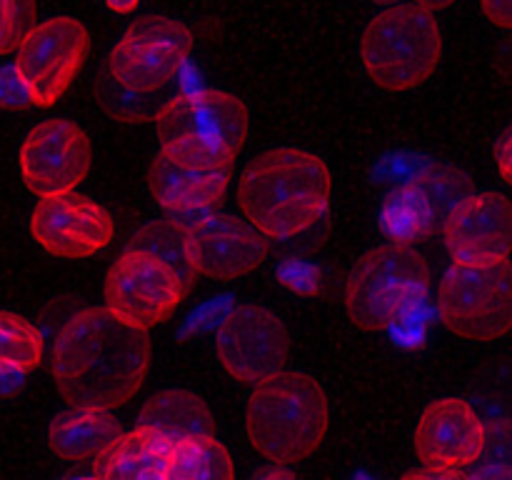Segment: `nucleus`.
<instances>
[{"instance_id": "1", "label": "nucleus", "mask_w": 512, "mask_h": 480, "mask_svg": "<svg viewBox=\"0 0 512 480\" xmlns=\"http://www.w3.org/2000/svg\"><path fill=\"white\" fill-rule=\"evenodd\" d=\"M150 360L145 330L130 328L108 308H83L55 338L50 375L68 405L115 410L143 388Z\"/></svg>"}, {"instance_id": "2", "label": "nucleus", "mask_w": 512, "mask_h": 480, "mask_svg": "<svg viewBox=\"0 0 512 480\" xmlns=\"http://www.w3.org/2000/svg\"><path fill=\"white\" fill-rule=\"evenodd\" d=\"M333 175L320 155L273 148L245 168L238 203L245 220L265 238L283 240L313 228L330 205Z\"/></svg>"}, {"instance_id": "3", "label": "nucleus", "mask_w": 512, "mask_h": 480, "mask_svg": "<svg viewBox=\"0 0 512 480\" xmlns=\"http://www.w3.org/2000/svg\"><path fill=\"white\" fill-rule=\"evenodd\" d=\"M330 408L323 385L305 373L268 375L255 383L245 410L250 445L275 465H295L328 438Z\"/></svg>"}, {"instance_id": "4", "label": "nucleus", "mask_w": 512, "mask_h": 480, "mask_svg": "<svg viewBox=\"0 0 512 480\" xmlns=\"http://www.w3.org/2000/svg\"><path fill=\"white\" fill-rule=\"evenodd\" d=\"M160 153L185 168H233L250 133L248 105L225 90H195L155 110Z\"/></svg>"}, {"instance_id": "5", "label": "nucleus", "mask_w": 512, "mask_h": 480, "mask_svg": "<svg viewBox=\"0 0 512 480\" xmlns=\"http://www.w3.org/2000/svg\"><path fill=\"white\" fill-rule=\"evenodd\" d=\"M443 55V33L435 10L420 3H400L368 23L360 58L378 88L403 93L423 85Z\"/></svg>"}, {"instance_id": "6", "label": "nucleus", "mask_w": 512, "mask_h": 480, "mask_svg": "<svg viewBox=\"0 0 512 480\" xmlns=\"http://www.w3.org/2000/svg\"><path fill=\"white\" fill-rule=\"evenodd\" d=\"M430 293V263L413 245L388 243L360 258L345 283V310L360 330H385Z\"/></svg>"}, {"instance_id": "7", "label": "nucleus", "mask_w": 512, "mask_h": 480, "mask_svg": "<svg viewBox=\"0 0 512 480\" xmlns=\"http://www.w3.org/2000/svg\"><path fill=\"white\" fill-rule=\"evenodd\" d=\"M438 313L445 328L473 343H493L512 323L510 258L488 265L453 263L438 288Z\"/></svg>"}, {"instance_id": "8", "label": "nucleus", "mask_w": 512, "mask_h": 480, "mask_svg": "<svg viewBox=\"0 0 512 480\" xmlns=\"http://www.w3.org/2000/svg\"><path fill=\"white\" fill-rule=\"evenodd\" d=\"M195 48V35L180 20L148 15L125 30L108 58V73L120 88L150 95L165 88Z\"/></svg>"}, {"instance_id": "9", "label": "nucleus", "mask_w": 512, "mask_h": 480, "mask_svg": "<svg viewBox=\"0 0 512 480\" xmlns=\"http://www.w3.org/2000/svg\"><path fill=\"white\" fill-rule=\"evenodd\" d=\"M188 293L178 270L143 248H125L105 278V308L145 333L165 323Z\"/></svg>"}, {"instance_id": "10", "label": "nucleus", "mask_w": 512, "mask_h": 480, "mask_svg": "<svg viewBox=\"0 0 512 480\" xmlns=\"http://www.w3.org/2000/svg\"><path fill=\"white\" fill-rule=\"evenodd\" d=\"M90 33L78 18L58 15L35 23L15 48V73L38 108L58 103L88 60Z\"/></svg>"}, {"instance_id": "11", "label": "nucleus", "mask_w": 512, "mask_h": 480, "mask_svg": "<svg viewBox=\"0 0 512 480\" xmlns=\"http://www.w3.org/2000/svg\"><path fill=\"white\" fill-rule=\"evenodd\" d=\"M215 355L230 378L255 385L285 370L290 360V333L270 310L260 305H238L220 323Z\"/></svg>"}, {"instance_id": "12", "label": "nucleus", "mask_w": 512, "mask_h": 480, "mask_svg": "<svg viewBox=\"0 0 512 480\" xmlns=\"http://www.w3.org/2000/svg\"><path fill=\"white\" fill-rule=\"evenodd\" d=\"M20 173L38 198L70 193L90 173L93 143L78 123L50 118L35 125L20 143Z\"/></svg>"}, {"instance_id": "13", "label": "nucleus", "mask_w": 512, "mask_h": 480, "mask_svg": "<svg viewBox=\"0 0 512 480\" xmlns=\"http://www.w3.org/2000/svg\"><path fill=\"white\" fill-rule=\"evenodd\" d=\"M488 448V430L463 398L435 400L415 428V455L435 478H463Z\"/></svg>"}, {"instance_id": "14", "label": "nucleus", "mask_w": 512, "mask_h": 480, "mask_svg": "<svg viewBox=\"0 0 512 480\" xmlns=\"http://www.w3.org/2000/svg\"><path fill=\"white\" fill-rule=\"evenodd\" d=\"M30 235L55 258L83 260L113 243L115 220L103 205L70 190L40 198L30 215Z\"/></svg>"}, {"instance_id": "15", "label": "nucleus", "mask_w": 512, "mask_h": 480, "mask_svg": "<svg viewBox=\"0 0 512 480\" xmlns=\"http://www.w3.org/2000/svg\"><path fill=\"white\" fill-rule=\"evenodd\" d=\"M188 228V258L195 273L210 280L243 278L268 258L265 235L248 220L228 213H208L185 220Z\"/></svg>"}, {"instance_id": "16", "label": "nucleus", "mask_w": 512, "mask_h": 480, "mask_svg": "<svg viewBox=\"0 0 512 480\" xmlns=\"http://www.w3.org/2000/svg\"><path fill=\"white\" fill-rule=\"evenodd\" d=\"M443 240L453 263L488 265L510 258L512 205L508 195L495 190L465 195L445 218Z\"/></svg>"}, {"instance_id": "17", "label": "nucleus", "mask_w": 512, "mask_h": 480, "mask_svg": "<svg viewBox=\"0 0 512 480\" xmlns=\"http://www.w3.org/2000/svg\"><path fill=\"white\" fill-rule=\"evenodd\" d=\"M230 170H200L173 163L163 153L155 155L148 170V188L155 203L168 213H198L218 205L230 185Z\"/></svg>"}, {"instance_id": "18", "label": "nucleus", "mask_w": 512, "mask_h": 480, "mask_svg": "<svg viewBox=\"0 0 512 480\" xmlns=\"http://www.w3.org/2000/svg\"><path fill=\"white\" fill-rule=\"evenodd\" d=\"M170 440L138 425L120 433L100 453L93 455V478L98 480H155L168 478Z\"/></svg>"}, {"instance_id": "19", "label": "nucleus", "mask_w": 512, "mask_h": 480, "mask_svg": "<svg viewBox=\"0 0 512 480\" xmlns=\"http://www.w3.org/2000/svg\"><path fill=\"white\" fill-rule=\"evenodd\" d=\"M120 433H123V425L115 418L113 410L70 405L50 423L48 448L55 458L80 463L100 453Z\"/></svg>"}, {"instance_id": "20", "label": "nucleus", "mask_w": 512, "mask_h": 480, "mask_svg": "<svg viewBox=\"0 0 512 480\" xmlns=\"http://www.w3.org/2000/svg\"><path fill=\"white\" fill-rule=\"evenodd\" d=\"M138 425L155 430L170 443L190 435H215V418L203 398L190 390H163L140 408Z\"/></svg>"}, {"instance_id": "21", "label": "nucleus", "mask_w": 512, "mask_h": 480, "mask_svg": "<svg viewBox=\"0 0 512 480\" xmlns=\"http://www.w3.org/2000/svg\"><path fill=\"white\" fill-rule=\"evenodd\" d=\"M235 465L228 448L215 435H190L173 440L168 455V480H230Z\"/></svg>"}, {"instance_id": "22", "label": "nucleus", "mask_w": 512, "mask_h": 480, "mask_svg": "<svg viewBox=\"0 0 512 480\" xmlns=\"http://www.w3.org/2000/svg\"><path fill=\"white\" fill-rule=\"evenodd\" d=\"M43 355V333L23 315L0 310V373H33Z\"/></svg>"}, {"instance_id": "23", "label": "nucleus", "mask_w": 512, "mask_h": 480, "mask_svg": "<svg viewBox=\"0 0 512 480\" xmlns=\"http://www.w3.org/2000/svg\"><path fill=\"white\" fill-rule=\"evenodd\" d=\"M128 248H143L155 253L178 270L185 288H193L198 273H195L188 258V228H185V220H153V223H145L143 228L135 230Z\"/></svg>"}, {"instance_id": "24", "label": "nucleus", "mask_w": 512, "mask_h": 480, "mask_svg": "<svg viewBox=\"0 0 512 480\" xmlns=\"http://www.w3.org/2000/svg\"><path fill=\"white\" fill-rule=\"evenodd\" d=\"M38 18V0H0V55L13 53Z\"/></svg>"}, {"instance_id": "25", "label": "nucleus", "mask_w": 512, "mask_h": 480, "mask_svg": "<svg viewBox=\"0 0 512 480\" xmlns=\"http://www.w3.org/2000/svg\"><path fill=\"white\" fill-rule=\"evenodd\" d=\"M28 103V93H25V85L15 73V68L0 70V105L3 108H23Z\"/></svg>"}, {"instance_id": "26", "label": "nucleus", "mask_w": 512, "mask_h": 480, "mask_svg": "<svg viewBox=\"0 0 512 480\" xmlns=\"http://www.w3.org/2000/svg\"><path fill=\"white\" fill-rule=\"evenodd\" d=\"M483 5V13L488 15L490 23H495L498 28L508 30L512 25V0H480Z\"/></svg>"}, {"instance_id": "27", "label": "nucleus", "mask_w": 512, "mask_h": 480, "mask_svg": "<svg viewBox=\"0 0 512 480\" xmlns=\"http://www.w3.org/2000/svg\"><path fill=\"white\" fill-rule=\"evenodd\" d=\"M510 148H512V143H510V128H508V130H505V133H503V138H500L498 143H495V163H498L500 175H503L505 183H510V180H512Z\"/></svg>"}, {"instance_id": "28", "label": "nucleus", "mask_w": 512, "mask_h": 480, "mask_svg": "<svg viewBox=\"0 0 512 480\" xmlns=\"http://www.w3.org/2000/svg\"><path fill=\"white\" fill-rule=\"evenodd\" d=\"M140 0H105V5H108V10H113V13H133L135 8H138Z\"/></svg>"}, {"instance_id": "29", "label": "nucleus", "mask_w": 512, "mask_h": 480, "mask_svg": "<svg viewBox=\"0 0 512 480\" xmlns=\"http://www.w3.org/2000/svg\"><path fill=\"white\" fill-rule=\"evenodd\" d=\"M415 3L425 5V8H430V10H443V8H450L455 0H415Z\"/></svg>"}]
</instances>
